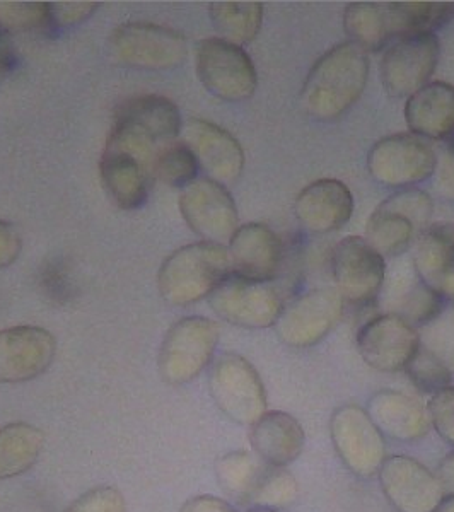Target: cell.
Listing matches in <instances>:
<instances>
[{
  "mask_svg": "<svg viewBox=\"0 0 454 512\" xmlns=\"http://www.w3.org/2000/svg\"><path fill=\"white\" fill-rule=\"evenodd\" d=\"M268 463L250 451L224 454L216 463L217 482L231 499L248 507L251 495L257 490Z\"/></svg>",
  "mask_w": 454,
  "mask_h": 512,
  "instance_id": "f546056e",
  "label": "cell"
},
{
  "mask_svg": "<svg viewBox=\"0 0 454 512\" xmlns=\"http://www.w3.org/2000/svg\"><path fill=\"white\" fill-rule=\"evenodd\" d=\"M115 125L134 128L140 134L168 146L181 134L183 120L178 106L159 94H142L117 106L113 115Z\"/></svg>",
  "mask_w": 454,
  "mask_h": 512,
  "instance_id": "7402d4cb",
  "label": "cell"
},
{
  "mask_svg": "<svg viewBox=\"0 0 454 512\" xmlns=\"http://www.w3.org/2000/svg\"><path fill=\"white\" fill-rule=\"evenodd\" d=\"M405 122L420 139L446 140L454 134V86L429 82L407 99Z\"/></svg>",
  "mask_w": 454,
  "mask_h": 512,
  "instance_id": "d4e9b609",
  "label": "cell"
},
{
  "mask_svg": "<svg viewBox=\"0 0 454 512\" xmlns=\"http://www.w3.org/2000/svg\"><path fill=\"white\" fill-rule=\"evenodd\" d=\"M180 512H238L229 502L214 495H197L185 502Z\"/></svg>",
  "mask_w": 454,
  "mask_h": 512,
  "instance_id": "7bdbcfd3",
  "label": "cell"
},
{
  "mask_svg": "<svg viewBox=\"0 0 454 512\" xmlns=\"http://www.w3.org/2000/svg\"><path fill=\"white\" fill-rule=\"evenodd\" d=\"M250 443L253 453L268 465L286 468L303 453L306 434L296 417L286 412H265L250 425Z\"/></svg>",
  "mask_w": 454,
  "mask_h": 512,
  "instance_id": "cb8c5ba5",
  "label": "cell"
},
{
  "mask_svg": "<svg viewBox=\"0 0 454 512\" xmlns=\"http://www.w3.org/2000/svg\"><path fill=\"white\" fill-rule=\"evenodd\" d=\"M444 154L454 161V134L449 137L448 147H446V152H444Z\"/></svg>",
  "mask_w": 454,
  "mask_h": 512,
  "instance_id": "7dc6e473",
  "label": "cell"
},
{
  "mask_svg": "<svg viewBox=\"0 0 454 512\" xmlns=\"http://www.w3.org/2000/svg\"><path fill=\"white\" fill-rule=\"evenodd\" d=\"M332 274L335 289L345 304L366 306L373 303L385 286V258L366 238L347 236L333 250Z\"/></svg>",
  "mask_w": 454,
  "mask_h": 512,
  "instance_id": "8fae6325",
  "label": "cell"
},
{
  "mask_svg": "<svg viewBox=\"0 0 454 512\" xmlns=\"http://www.w3.org/2000/svg\"><path fill=\"white\" fill-rule=\"evenodd\" d=\"M108 50L130 69L171 70L185 62L188 45L180 31L139 21L118 26L108 38Z\"/></svg>",
  "mask_w": 454,
  "mask_h": 512,
  "instance_id": "277c9868",
  "label": "cell"
},
{
  "mask_svg": "<svg viewBox=\"0 0 454 512\" xmlns=\"http://www.w3.org/2000/svg\"><path fill=\"white\" fill-rule=\"evenodd\" d=\"M98 7V2H48L50 33L55 35L86 23Z\"/></svg>",
  "mask_w": 454,
  "mask_h": 512,
  "instance_id": "74e56055",
  "label": "cell"
},
{
  "mask_svg": "<svg viewBox=\"0 0 454 512\" xmlns=\"http://www.w3.org/2000/svg\"><path fill=\"white\" fill-rule=\"evenodd\" d=\"M45 444L43 432L26 422L0 427V480H9L30 472L40 460Z\"/></svg>",
  "mask_w": 454,
  "mask_h": 512,
  "instance_id": "83f0119b",
  "label": "cell"
},
{
  "mask_svg": "<svg viewBox=\"0 0 454 512\" xmlns=\"http://www.w3.org/2000/svg\"><path fill=\"white\" fill-rule=\"evenodd\" d=\"M354 212V197L349 187L338 180L313 181L299 193L294 202V214L301 226L313 234L337 231L350 221Z\"/></svg>",
  "mask_w": 454,
  "mask_h": 512,
  "instance_id": "d6986e66",
  "label": "cell"
},
{
  "mask_svg": "<svg viewBox=\"0 0 454 512\" xmlns=\"http://www.w3.org/2000/svg\"><path fill=\"white\" fill-rule=\"evenodd\" d=\"M415 274L443 301L454 303V224L437 222L415 239Z\"/></svg>",
  "mask_w": 454,
  "mask_h": 512,
  "instance_id": "ffe728a7",
  "label": "cell"
},
{
  "mask_svg": "<svg viewBox=\"0 0 454 512\" xmlns=\"http://www.w3.org/2000/svg\"><path fill=\"white\" fill-rule=\"evenodd\" d=\"M55 352L57 340L41 326L0 330V384L26 383L47 373Z\"/></svg>",
  "mask_w": 454,
  "mask_h": 512,
  "instance_id": "9a60e30c",
  "label": "cell"
},
{
  "mask_svg": "<svg viewBox=\"0 0 454 512\" xmlns=\"http://www.w3.org/2000/svg\"><path fill=\"white\" fill-rule=\"evenodd\" d=\"M437 156L424 139L414 134L383 137L367 156L374 180L393 188H414L436 173Z\"/></svg>",
  "mask_w": 454,
  "mask_h": 512,
  "instance_id": "ba28073f",
  "label": "cell"
},
{
  "mask_svg": "<svg viewBox=\"0 0 454 512\" xmlns=\"http://www.w3.org/2000/svg\"><path fill=\"white\" fill-rule=\"evenodd\" d=\"M385 306L390 315L400 316L410 325H425L436 320L443 311L444 301L419 279V275H400L385 294Z\"/></svg>",
  "mask_w": 454,
  "mask_h": 512,
  "instance_id": "484cf974",
  "label": "cell"
},
{
  "mask_svg": "<svg viewBox=\"0 0 454 512\" xmlns=\"http://www.w3.org/2000/svg\"><path fill=\"white\" fill-rule=\"evenodd\" d=\"M125 499L115 487H96L82 494L64 512H125Z\"/></svg>",
  "mask_w": 454,
  "mask_h": 512,
  "instance_id": "f35d334b",
  "label": "cell"
},
{
  "mask_svg": "<svg viewBox=\"0 0 454 512\" xmlns=\"http://www.w3.org/2000/svg\"><path fill=\"white\" fill-rule=\"evenodd\" d=\"M431 427L444 441L454 446V386L437 391L427 405Z\"/></svg>",
  "mask_w": 454,
  "mask_h": 512,
  "instance_id": "ab89813d",
  "label": "cell"
},
{
  "mask_svg": "<svg viewBox=\"0 0 454 512\" xmlns=\"http://www.w3.org/2000/svg\"><path fill=\"white\" fill-rule=\"evenodd\" d=\"M299 494L296 478L286 468L268 465L258 483L257 490L251 495L250 509H272L279 511L291 506Z\"/></svg>",
  "mask_w": 454,
  "mask_h": 512,
  "instance_id": "e575fe53",
  "label": "cell"
},
{
  "mask_svg": "<svg viewBox=\"0 0 454 512\" xmlns=\"http://www.w3.org/2000/svg\"><path fill=\"white\" fill-rule=\"evenodd\" d=\"M248 512H279V511H272V509H250Z\"/></svg>",
  "mask_w": 454,
  "mask_h": 512,
  "instance_id": "c3c4849f",
  "label": "cell"
},
{
  "mask_svg": "<svg viewBox=\"0 0 454 512\" xmlns=\"http://www.w3.org/2000/svg\"><path fill=\"white\" fill-rule=\"evenodd\" d=\"M436 190L441 197L454 202V161L444 154L441 161L437 159Z\"/></svg>",
  "mask_w": 454,
  "mask_h": 512,
  "instance_id": "b9f144b4",
  "label": "cell"
},
{
  "mask_svg": "<svg viewBox=\"0 0 454 512\" xmlns=\"http://www.w3.org/2000/svg\"><path fill=\"white\" fill-rule=\"evenodd\" d=\"M99 176L111 202L123 210L144 207L154 173L127 152L105 149L99 161Z\"/></svg>",
  "mask_w": 454,
  "mask_h": 512,
  "instance_id": "603a6c76",
  "label": "cell"
},
{
  "mask_svg": "<svg viewBox=\"0 0 454 512\" xmlns=\"http://www.w3.org/2000/svg\"><path fill=\"white\" fill-rule=\"evenodd\" d=\"M441 45L436 35H414L398 38L386 50L379 77L391 98H410L429 84L437 62Z\"/></svg>",
  "mask_w": 454,
  "mask_h": 512,
  "instance_id": "4fadbf2b",
  "label": "cell"
},
{
  "mask_svg": "<svg viewBox=\"0 0 454 512\" xmlns=\"http://www.w3.org/2000/svg\"><path fill=\"white\" fill-rule=\"evenodd\" d=\"M366 412L383 436L396 441L414 443L431 431L427 410L412 396L400 391H378L369 400Z\"/></svg>",
  "mask_w": 454,
  "mask_h": 512,
  "instance_id": "44dd1931",
  "label": "cell"
},
{
  "mask_svg": "<svg viewBox=\"0 0 454 512\" xmlns=\"http://www.w3.org/2000/svg\"><path fill=\"white\" fill-rule=\"evenodd\" d=\"M180 212L202 241L226 245L239 227L238 209L224 185L210 178H197L180 193Z\"/></svg>",
  "mask_w": 454,
  "mask_h": 512,
  "instance_id": "7c38bea8",
  "label": "cell"
},
{
  "mask_svg": "<svg viewBox=\"0 0 454 512\" xmlns=\"http://www.w3.org/2000/svg\"><path fill=\"white\" fill-rule=\"evenodd\" d=\"M18 65V53L12 43V36L0 33V77L11 74Z\"/></svg>",
  "mask_w": 454,
  "mask_h": 512,
  "instance_id": "ee69618b",
  "label": "cell"
},
{
  "mask_svg": "<svg viewBox=\"0 0 454 512\" xmlns=\"http://www.w3.org/2000/svg\"><path fill=\"white\" fill-rule=\"evenodd\" d=\"M420 233L414 222L400 212L379 204L366 226V241L383 258H396L414 245Z\"/></svg>",
  "mask_w": 454,
  "mask_h": 512,
  "instance_id": "4dcf8cb0",
  "label": "cell"
},
{
  "mask_svg": "<svg viewBox=\"0 0 454 512\" xmlns=\"http://www.w3.org/2000/svg\"><path fill=\"white\" fill-rule=\"evenodd\" d=\"M345 303L337 289L320 287L292 299L282 308L275 330L294 349H308L321 342L344 316Z\"/></svg>",
  "mask_w": 454,
  "mask_h": 512,
  "instance_id": "9c48e42d",
  "label": "cell"
},
{
  "mask_svg": "<svg viewBox=\"0 0 454 512\" xmlns=\"http://www.w3.org/2000/svg\"><path fill=\"white\" fill-rule=\"evenodd\" d=\"M210 395L222 414L241 425H253L267 412V393L257 369L238 354H222L212 364Z\"/></svg>",
  "mask_w": 454,
  "mask_h": 512,
  "instance_id": "5b68a950",
  "label": "cell"
},
{
  "mask_svg": "<svg viewBox=\"0 0 454 512\" xmlns=\"http://www.w3.org/2000/svg\"><path fill=\"white\" fill-rule=\"evenodd\" d=\"M386 209L400 212L402 216L408 217L414 222L417 231L424 233L427 227L431 226L432 212H434V202L431 195L419 190V188H402L393 193L390 197L381 202Z\"/></svg>",
  "mask_w": 454,
  "mask_h": 512,
  "instance_id": "8d00e7d4",
  "label": "cell"
},
{
  "mask_svg": "<svg viewBox=\"0 0 454 512\" xmlns=\"http://www.w3.org/2000/svg\"><path fill=\"white\" fill-rule=\"evenodd\" d=\"M390 36L434 35L454 19L453 2H390L385 6Z\"/></svg>",
  "mask_w": 454,
  "mask_h": 512,
  "instance_id": "4316f807",
  "label": "cell"
},
{
  "mask_svg": "<svg viewBox=\"0 0 454 512\" xmlns=\"http://www.w3.org/2000/svg\"><path fill=\"white\" fill-rule=\"evenodd\" d=\"M198 169L200 166L190 147L183 142H171L159 151L154 164V178L168 187L183 190L197 180Z\"/></svg>",
  "mask_w": 454,
  "mask_h": 512,
  "instance_id": "d6a6232c",
  "label": "cell"
},
{
  "mask_svg": "<svg viewBox=\"0 0 454 512\" xmlns=\"http://www.w3.org/2000/svg\"><path fill=\"white\" fill-rule=\"evenodd\" d=\"M183 144L190 147L207 178L231 185L245 169V152L236 137L216 123L192 118L181 128Z\"/></svg>",
  "mask_w": 454,
  "mask_h": 512,
  "instance_id": "e0dca14e",
  "label": "cell"
},
{
  "mask_svg": "<svg viewBox=\"0 0 454 512\" xmlns=\"http://www.w3.org/2000/svg\"><path fill=\"white\" fill-rule=\"evenodd\" d=\"M432 512H454V495H446L443 502Z\"/></svg>",
  "mask_w": 454,
  "mask_h": 512,
  "instance_id": "bcb514c9",
  "label": "cell"
},
{
  "mask_svg": "<svg viewBox=\"0 0 454 512\" xmlns=\"http://www.w3.org/2000/svg\"><path fill=\"white\" fill-rule=\"evenodd\" d=\"M210 21L217 38L245 47L257 38L262 30V2H212L209 6Z\"/></svg>",
  "mask_w": 454,
  "mask_h": 512,
  "instance_id": "f1b7e54d",
  "label": "cell"
},
{
  "mask_svg": "<svg viewBox=\"0 0 454 512\" xmlns=\"http://www.w3.org/2000/svg\"><path fill=\"white\" fill-rule=\"evenodd\" d=\"M378 477L386 499L400 512H432L446 497L436 473L410 456L386 458Z\"/></svg>",
  "mask_w": 454,
  "mask_h": 512,
  "instance_id": "2e32d148",
  "label": "cell"
},
{
  "mask_svg": "<svg viewBox=\"0 0 454 512\" xmlns=\"http://www.w3.org/2000/svg\"><path fill=\"white\" fill-rule=\"evenodd\" d=\"M330 434L340 460L361 478L378 475L386 460L385 436L366 410L354 403L337 408L330 420Z\"/></svg>",
  "mask_w": 454,
  "mask_h": 512,
  "instance_id": "30bf717a",
  "label": "cell"
},
{
  "mask_svg": "<svg viewBox=\"0 0 454 512\" xmlns=\"http://www.w3.org/2000/svg\"><path fill=\"white\" fill-rule=\"evenodd\" d=\"M437 478L443 485L444 494L454 495V449L441 461L437 468Z\"/></svg>",
  "mask_w": 454,
  "mask_h": 512,
  "instance_id": "f6af8a7d",
  "label": "cell"
},
{
  "mask_svg": "<svg viewBox=\"0 0 454 512\" xmlns=\"http://www.w3.org/2000/svg\"><path fill=\"white\" fill-rule=\"evenodd\" d=\"M197 76L204 88L227 103L250 99L258 86L257 69L245 48L221 38L200 41L195 55Z\"/></svg>",
  "mask_w": 454,
  "mask_h": 512,
  "instance_id": "8992f818",
  "label": "cell"
},
{
  "mask_svg": "<svg viewBox=\"0 0 454 512\" xmlns=\"http://www.w3.org/2000/svg\"><path fill=\"white\" fill-rule=\"evenodd\" d=\"M344 30L350 43L364 52H379L391 40L385 7L374 2H352L345 7Z\"/></svg>",
  "mask_w": 454,
  "mask_h": 512,
  "instance_id": "1f68e13d",
  "label": "cell"
},
{
  "mask_svg": "<svg viewBox=\"0 0 454 512\" xmlns=\"http://www.w3.org/2000/svg\"><path fill=\"white\" fill-rule=\"evenodd\" d=\"M405 373L417 390L429 395H436L437 391L451 386L453 374L431 350L419 349L414 359L408 362Z\"/></svg>",
  "mask_w": 454,
  "mask_h": 512,
  "instance_id": "d590c367",
  "label": "cell"
},
{
  "mask_svg": "<svg viewBox=\"0 0 454 512\" xmlns=\"http://www.w3.org/2000/svg\"><path fill=\"white\" fill-rule=\"evenodd\" d=\"M23 251V239L11 222L0 219V270L11 267Z\"/></svg>",
  "mask_w": 454,
  "mask_h": 512,
  "instance_id": "60d3db41",
  "label": "cell"
},
{
  "mask_svg": "<svg viewBox=\"0 0 454 512\" xmlns=\"http://www.w3.org/2000/svg\"><path fill=\"white\" fill-rule=\"evenodd\" d=\"M219 344V326L204 316H187L169 328L159 350V376L164 383H190L209 366Z\"/></svg>",
  "mask_w": 454,
  "mask_h": 512,
  "instance_id": "3957f363",
  "label": "cell"
},
{
  "mask_svg": "<svg viewBox=\"0 0 454 512\" xmlns=\"http://www.w3.org/2000/svg\"><path fill=\"white\" fill-rule=\"evenodd\" d=\"M369 79V55L350 41L316 60L303 84L301 103L309 117L330 122L356 105Z\"/></svg>",
  "mask_w": 454,
  "mask_h": 512,
  "instance_id": "6da1fadb",
  "label": "cell"
},
{
  "mask_svg": "<svg viewBox=\"0 0 454 512\" xmlns=\"http://www.w3.org/2000/svg\"><path fill=\"white\" fill-rule=\"evenodd\" d=\"M233 272L226 245L197 241L181 246L159 268V294L166 303L187 308L209 297Z\"/></svg>",
  "mask_w": 454,
  "mask_h": 512,
  "instance_id": "7a4b0ae2",
  "label": "cell"
},
{
  "mask_svg": "<svg viewBox=\"0 0 454 512\" xmlns=\"http://www.w3.org/2000/svg\"><path fill=\"white\" fill-rule=\"evenodd\" d=\"M212 311L234 326L262 330L275 326L284 303L272 282L227 275L209 296Z\"/></svg>",
  "mask_w": 454,
  "mask_h": 512,
  "instance_id": "52a82bcc",
  "label": "cell"
},
{
  "mask_svg": "<svg viewBox=\"0 0 454 512\" xmlns=\"http://www.w3.org/2000/svg\"><path fill=\"white\" fill-rule=\"evenodd\" d=\"M0 33H50L48 2H4L0 0Z\"/></svg>",
  "mask_w": 454,
  "mask_h": 512,
  "instance_id": "836d02e7",
  "label": "cell"
},
{
  "mask_svg": "<svg viewBox=\"0 0 454 512\" xmlns=\"http://www.w3.org/2000/svg\"><path fill=\"white\" fill-rule=\"evenodd\" d=\"M233 274L272 282L279 274L284 248L272 227L258 222L239 226L227 243Z\"/></svg>",
  "mask_w": 454,
  "mask_h": 512,
  "instance_id": "ac0fdd59",
  "label": "cell"
},
{
  "mask_svg": "<svg viewBox=\"0 0 454 512\" xmlns=\"http://www.w3.org/2000/svg\"><path fill=\"white\" fill-rule=\"evenodd\" d=\"M357 349L367 366L376 371H405L420 349L419 333L400 316L385 313L362 326L357 333Z\"/></svg>",
  "mask_w": 454,
  "mask_h": 512,
  "instance_id": "5bb4252c",
  "label": "cell"
}]
</instances>
